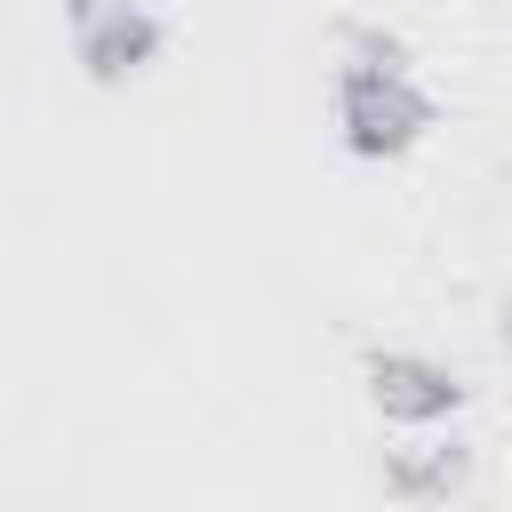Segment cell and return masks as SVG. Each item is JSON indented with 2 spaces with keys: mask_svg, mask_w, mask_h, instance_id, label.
<instances>
[{
  "mask_svg": "<svg viewBox=\"0 0 512 512\" xmlns=\"http://www.w3.org/2000/svg\"><path fill=\"white\" fill-rule=\"evenodd\" d=\"M472 480V448L464 440H424V448H392L384 456V496L400 504H448Z\"/></svg>",
  "mask_w": 512,
  "mask_h": 512,
  "instance_id": "277c9868",
  "label": "cell"
},
{
  "mask_svg": "<svg viewBox=\"0 0 512 512\" xmlns=\"http://www.w3.org/2000/svg\"><path fill=\"white\" fill-rule=\"evenodd\" d=\"M328 112H336V144L352 160H408L432 136L440 96L416 80V56L400 32L344 24V56L328 72Z\"/></svg>",
  "mask_w": 512,
  "mask_h": 512,
  "instance_id": "6da1fadb",
  "label": "cell"
},
{
  "mask_svg": "<svg viewBox=\"0 0 512 512\" xmlns=\"http://www.w3.org/2000/svg\"><path fill=\"white\" fill-rule=\"evenodd\" d=\"M64 32L88 88H128L168 56V16L152 0H64Z\"/></svg>",
  "mask_w": 512,
  "mask_h": 512,
  "instance_id": "7a4b0ae2",
  "label": "cell"
},
{
  "mask_svg": "<svg viewBox=\"0 0 512 512\" xmlns=\"http://www.w3.org/2000/svg\"><path fill=\"white\" fill-rule=\"evenodd\" d=\"M496 336H504V344H512V304H504V312H496Z\"/></svg>",
  "mask_w": 512,
  "mask_h": 512,
  "instance_id": "5b68a950",
  "label": "cell"
},
{
  "mask_svg": "<svg viewBox=\"0 0 512 512\" xmlns=\"http://www.w3.org/2000/svg\"><path fill=\"white\" fill-rule=\"evenodd\" d=\"M360 392H368V408L384 424H408V432H432L472 400V384L448 360L416 352V344H368L360 352Z\"/></svg>",
  "mask_w": 512,
  "mask_h": 512,
  "instance_id": "3957f363",
  "label": "cell"
}]
</instances>
